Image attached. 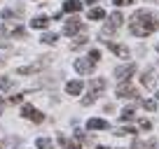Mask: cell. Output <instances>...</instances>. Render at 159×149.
<instances>
[{
  "instance_id": "1",
  "label": "cell",
  "mask_w": 159,
  "mask_h": 149,
  "mask_svg": "<svg viewBox=\"0 0 159 149\" xmlns=\"http://www.w3.org/2000/svg\"><path fill=\"white\" fill-rule=\"evenodd\" d=\"M157 28H159L157 14H152V12H148V10H138L134 16H131L129 30L136 35V37H148V35H152Z\"/></svg>"
},
{
  "instance_id": "2",
  "label": "cell",
  "mask_w": 159,
  "mask_h": 149,
  "mask_svg": "<svg viewBox=\"0 0 159 149\" xmlns=\"http://www.w3.org/2000/svg\"><path fill=\"white\" fill-rule=\"evenodd\" d=\"M103 89H105V79H103V77H96V79H91V82H89V96L82 100V105H91V103L96 100V96H98Z\"/></svg>"
},
{
  "instance_id": "3",
  "label": "cell",
  "mask_w": 159,
  "mask_h": 149,
  "mask_svg": "<svg viewBox=\"0 0 159 149\" xmlns=\"http://www.w3.org/2000/svg\"><path fill=\"white\" fill-rule=\"evenodd\" d=\"M49 63H52V56H40V61H35V63H30V65H21L16 72L19 74H33V72H40L42 68H47Z\"/></svg>"
},
{
  "instance_id": "4",
  "label": "cell",
  "mask_w": 159,
  "mask_h": 149,
  "mask_svg": "<svg viewBox=\"0 0 159 149\" xmlns=\"http://www.w3.org/2000/svg\"><path fill=\"white\" fill-rule=\"evenodd\" d=\"M21 117H24V119H30V121H35V124L45 121V114H42L40 109H35L33 105H24V107H21Z\"/></svg>"
},
{
  "instance_id": "5",
  "label": "cell",
  "mask_w": 159,
  "mask_h": 149,
  "mask_svg": "<svg viewBox=\"0 0 159 149\" xmlns=\"http://www.w3.org/2000/svg\"><path fill=\"white\" fill-rule=\"evenodd\" d=\"M134 72H136V65L134 63H126V65H119V68L115 70V77H117L119 84H122V82H129Z\"/></svg>"
},
{
  "instance_id": "6",
  "label": "cell",
  "mask_w": 159,
  "mask_h": 149,
  "mask_svg": "<svg viewBox=\"0 0 159 149\" xmlns=\"http://www.w3.org/2000/svg\"><path fill=\"white\" fill-rule=\"evenodd\" d=\"M94 65L96 63L89 58V56H87V58H77V61H75V70H77L80 74H91V72H94Z\"/></svg>"
},
{
  "instance_id": "7",
  "label": "cell",
  "mask_w": 159,
  "mask_h": 149,
  "mask_svg": "<svg viewBox=\"0 0 159 149\" xmlns=\"http://www.w3.org/2000/svg\"><path fill=\"white\" fill-rule=\"evenodd\" d=\"M136 96H138V91H136L129 82H122V84L117 86V98H136Z\"/></svg>"
},
{
  "instance_id": "8",
  "label": "cell",
  "mask_w": 159,
  "mask_h": 149,
  "mask_svg": "<svg viewBox=\"0 0 159 149\" xmlns=\"http://www.w3.org/2000/svg\"><path fill=\"white\" fill-rule=\"evenodd\" d=\"M140 82H143V86H148V89H152L154 93H157V91H159V79H157V77H154V74H152V70H148V72H145L143 77H140Z\"/></svg>"
},
{
  "instance_id": "9",
  "label": "cell",
  "mask_w": 159,
  "mask_h": 149,
  "mask_svg": "<svg viewBox=\"0 0 159 149\" xmlns=\"http://www.w3.org/2000/svg\"><path fill=\"white\" fill-rule=\"evenodd\" d=\"M80 30H82V21L80 19H70V21H66V26H63L66 35H75V33H80Z\"/></svg>"
},
{
  "instance_id": "10",
  "label": "cell",
  "mask_w": 159,
  "mask_h": 149,
  "mask_svg": "<svg viewBox=\"0 0 159 149\" xmlns=\"http://www.w3.org/2000/svg\"><path fill=\"white\" fill-rule=\"evenodd\" d=\"M82 89H84V84H82L80 79H73V82L66 84V93H68V96H80V93H82Z\"/></svg>"
},
{
  "instance_id": "11",
  "label": "cell",
  "mask_w": 159,
  "mask_h": 149,
  "mask_svg": "<svg viewBox=\"0 0 159 149\" xmlns=\"http://www.w3.org/2000/svg\"><path fill=\"white\" fill-rule=\"evenodd\" d=\"M108 121H105V119H89V121H87V128H89V130H108Z\"/></svg>"
},
{
  "instance_id": "12",
  "label": "cell",
  "mask_w": 159,
  "mask_h": 149,
  "mask_svg": "<svg viewBox=\"0 0 159 149\" xmlns=\"http://www.w3.org/2000/svg\"><path fill=\"white\" fill-rule=\"evenodd\" d=\"M108 47H110V51H112V54L119 56V58H129V49H126L124 45H115V42H108Z\"/></svg>"
},
{
  "instance_id": "13",
  "label": "cell",
  "mask_w": 159,
  "mask_h": 149,
  "mask_svg": "<svg viewBox=\"0 0 159 149\" xmlns=\"http://www.w3.org/2000/svg\"><path fill=\"white\" fill-rule=\"evenodd\" d=\"M82 10V2L80 0H66L63 2V12H68V14H75V12Z\"/></svg>"
},
{
  "instance_id": "14",
  "label": "cell",
  "mask_w": 159,
  "mask_h": 149,
  "mask_svg": "<svg viewBox=\"0 0 159 149\" xmlns=\"http://www.w3.org/2000/svg\"><path fill=\"white\" fill-rule=\"evenodd\" d=\"M35 147L38 149H54V142H52L49 138H38L35 140Z\"/></svg>"
},
{
  "instance_id": "15",
  "label": "cell",
  "mask_w": 159,
  "mask_h": 149,
  "mask_svg": "<svg viewBox=\"0 0 159 149\" xmlns=\"http://www.w3.org/2000/svg\"><path fill=\"white\" fill-rule=\"evenodd\" d=\"M89 19L91 21H101V19H105V12L101 10V7H91L89 10Z\"/></svg>"
},
{
  "instance_id": "16",
  "label": "cell",
  "mask_w": 159,
  "mask_h": 149,
  "mask_svg": "<svg viewBox=\"0 0 159 149\" xmlns=\"http://www.w3.org/2000/svg\"><path fill=\"white\" fill-rule=\"evenodd\" d=\"M30 26H33V28H47V26H49V19H47V16H35V19L30 21Z\"/></svg>"
},
{
  "instance_id": "17",
  "label": "cell",
  "mask_w": 159,
  "mask_h": 149,
  "mask_svg": "<svg viewBox=\"0 0 159 149\" xmlns=\"http://www.w3.org/2000/svg\"><path fill=\"white\" fill-rule=\"evenodd\" d=\"M134 117H136L134 107H124V109H122V114H119V119H122V121H131Z\"/></svg>"
},
{
  "instance_id": "18",
  "label": "cell",
  "mask_w": 159,
  "mask_h": 149,
  "mask_svg": "<svg viewBox=\"0 0 159 149\" xmlns=\"http://www.w3.org/2000/svg\"><path fill=\"white\" fill-rule=\"evenodd\" d=\"M87 42H89V37H87V35H80V37H75V42H73V49H77V47H84Z\"/></svg>"
},
{
  "instance_id": "19",
  "label": "cell",
  "mask_w": 159,
  "mask_h": 149,
  "mask_svg": "<svg viewBox=\"0 0 159 149\" xmlns=\"http://www.w3.org/2000/svg\"><path fill=\"white\" fill-rule=\"evenodd\" d=\"M40 40L45 42V45H54V42H56V40H59V37H56V35H54V33H45V35H42V37H40Z\"/></svg>"
},
{
  "instance_id": "20",
  "label": "cell",
  "mask_w": 159,
  "mask_h": 149,
  "mask_svg": "<svg viewBox=\"0 0 159 149\" xmlns=\"http://www.w3.org/2000/svg\"><path fill=\"white\" fill-rule=\"evenodd\" d=\"M12 82H14L12 77H0V89H2V91H7V89L12 86Z\"/></svg>"
},
{
  "instance_id": "21",
  "label": "cell",
  "mask_w": 159,
  "mask_h": 149,
  "mask_svg": "<svg viewBox=\"0 0 159 149\" xmlns=\"http://www.w3.org/2000/svg\"><path fill=\"white\" fill-rule=\"evenodd\" d=\"M143 107L148 109V112H154V109H157V103H154V100H143Z\"/></svg>"
},
{
  "instance_id": "22",
  "label": "cell",
  "mask_w": 159,
  "mask_h": 149,
  "mask_svg": "<svg viewBox=\"0 0 159 149\" xmlns=\"http://www.w3.org/2000/svg\"><path fill=\"white\" fill-rule=\"evenodd\" d=\"M112 2H115L117 7H126V5H134L136 0H112Z\"/></svg>"
},
{
  "instance_id": "23",
  "label": "cell",
  "mask_w": 159,
  "mask_h": 149,
  "mask_svg": "<svg viewBox=\"0 0 159 149\" xmlns=\"http://www.w3.org/2000/svg\"><path fill=\"white\" fill-rule=\"evenodd\" d=\"M21 100H24V93H19V96H10V103H12V105H19Z\"/></svg>"
},
{
  "instance_id": "24",
  "label": "cell",
  "mask_w": 159,
  "mask_h": 149,
  "mask_svg": "<svg viewBox=\"0 0 159 149\" xmlns=\"http://www.w3.org/2000/svg\"><path fill=\"white\" fill-rule=\"evenodd\" d=\"M131 133H136V128H129V126H126V128H119V130H117V135H131Z\"/></svg>"
},
{
  "instance_id": "25",
  "label": "cell",
  "mask_w": 159,
  "mask_h": 149,
  "mask_svg": "<svg viewBox=\"0 0 159 149\" xmlns=\"http://www.w3.org/2000/svg\"><path fill=\"white\" fill-rule=\"evenodd\" d=\"M89 58H91V61L96 63V61L101 58V51H98V49H91V51H89Z\"/></svg>"
},
{
  "instance_id": "26",
  "label": "cell",
  "mask_w": 159,
  "mask_h": 149,
  "mask_svg": "<svg viewBox=\"0 0 159 149\" xmlns=\"http://www.w3.org/2000/svg\"><path fill=\"white\" fill-rule=\"evenodd\" d=\"M138 126H140V128H143V130H150V128H152V124H150L148 119H143V121H140Z\"/></svg>"
},
{
  "instance_id": "27",
  "label": "cell",
  "mask_w": 159,
  "mask_h": 149,
  "mask_svg": "<svg viewBox=\"0 0 159 149\" xmlns=\"http://www.w3.org/2000/svg\"><path fill=\"white\" fill-rule=\"evenodd\" d=\"M84 2H89V5H94V2H96V0H84Z\"/></svg>"
},
{
  "instance_id": "28",
  "label": "cell",
  "mask_w": 159,
  "mask_h": 149,
  "mask_svg": "<svg viewBox=\"0 0 159 149\" xmlns=\"http://www.w3.org/2000/svg\"><path fill=\"white\" fill-rule=\"evenodd\" d=\"M96 149H108V147H96Z\"/></svg>"
},
{
  "instance_id": "29",
  "label": "cell",
  "mask_w": 159,
  "mask_h": 149,
  "mask_svg": "<svg viewBox=\"0 0 159 149\" xmlns=\"http://www.w3.org/2000/svg\"><path fill=\"white\" fill-rule=\"evenodd\" d=\"M0 68H2V61H0Z\"/></svg>"
}]
</instances>
